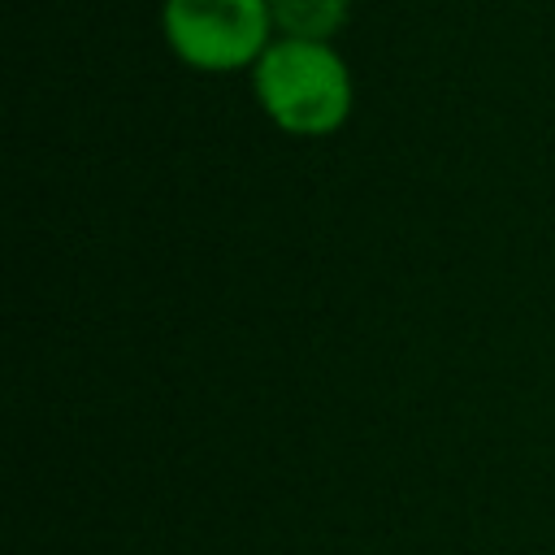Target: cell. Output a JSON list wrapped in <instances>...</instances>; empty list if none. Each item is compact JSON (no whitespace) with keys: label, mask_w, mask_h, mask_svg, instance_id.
Wrapping results in <instances>:
<instances>
[{"label":"cell","mask_w":555,"mask_h":555,"mask_svg":"<svg viewBox=\"0 0 555 555\" xmlns=\"http://www.w3.org/2000/svg\"><path fill=\"white\" fill-rule=\"evenodd\" d=\"M278 39H304V43H330L351 13V0H269Z\"/></svg>","instance_id":"cell-3"},{"label":"cell","mask_w":555,"mask_h":555,"mask_svg":"<svg viewBox=\"0 0 555 555\" xmlns=\"http://www.w3.org/2000/svg\"><path fill=\"white\" fill-rule=\"evenodd\" d=\"M165 43L178 61L204 74L251 69L273 43L269 0H165Z\"/></svg>","instance_id":"cell-2"},{"label":"cell","mask_w":555,"mask_h":555,"mask_svg":"<svg viewBox=\"0 0 555 555\" xmlns=\"http://www.w3.org/2000/svg\"><path fill=\"white\" fill-rule=\"evenodd\" d=\"M251 87L264 117L299 139L334 134L351 113V69L330 43L273 39L251 65Z\"/></svg>","instance_id":"cell-1"}]
</instances>
